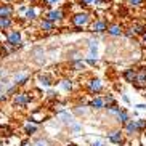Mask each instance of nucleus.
I'll return each mask as SVG.
<instances>
[{
  "label": "nucleus",
  "instance_id": "1",
  "mask_svg": "<svg viewBox=\"0 0 146 146\" xmlns=\"http://www.w3.org/2000/svg\"><path fill=\"white\" fill-rule=\"evenodd\" d=\"M138 88H143L146 87V68H141L137 72V77H135V82H133Z\"/></svg>",
  "mask_w": 146,
  "mask_h": 146
},
{
  "label": "nucleus",
  "instance_id": "2",
  "mask_svg": "<svg viewBox=\"0 0 146 146\" xmlns=\"http://www.w3.org/2000/svg\"><path fill=\"white\" fill-rule=\"evenodd\" d=\"M88 21H90V16H88L87 13H79V15H76V16L72 18L74 26H77V27L85 26V24H87Z\"/></svg>",
  "mask_w": 146,
  "mask_h": 146
},
{
  "label": "nucleus",
  "instance_id": "3",
  "mask_svg": "<svg viewBox=\"0 0 146 146\" xmlns=\"http://www.w3.org/2000/svg\"><path fill=\"white\" fill-rule=\"evenodd\" d=\"M7 40H8L10 45H13V47H18V43L21 42V34L18 32V31H11L8 35H7Z\"/></svg>",
  "mask_w": 146,
  "mask_h": 146
},
{
  "label": "nucleus",
  "instance_id": "4",
  "mask_svg": "<svg viewBox=\"0 0 146 146\" xmlns=\"http://www.w3.org/2000/svg\"><path fill=\"white\" fill-rule=\"evenodd\" d=\"M15 103L19 104V106H24V104L29 103V96L26 93H16L15 95Z\"/></svg>",
  "mask_w": 146,
  "mask_h": 146
},
{
  "label": "nucleus",
  "instance_id": "5",
  "mask_svg": "<svg viewBox=\"0 0 146 146\" xmlns=\"http://www.w3.org/2000/svg\"><path fill=\"white\" fill-rule=\"evenodd\" d=\"M108 140L111 143H117V145H119V143H122V133L120 132H111L108 135Z\"/></svg>",
  "mask_w": 146,
  "mask_h": 146
},
{
  "label": "nucleus",
  "instance_id": "6",
  "mask_svg": "<svg viewBox=\"0 0 146 146\" xmlns=\"http://www.w3.org/2000/svg\"><path fill=\"white\" fill-rule=\"evenodd\" d=\"M125 130L129 133H135V132H140L138 130V120H129L125 124Z\"/></svg>",
  "mask_w": 146,
  "mask_h": 146
},
{
  "label": "nucleus",
  "instance_id": "7",
  "mask_svg": "<svg viewBox=\"0 0 146 146\" xmlns=\"http://www.w3.org/2000/svg\"><path fill=\"white\" fill-rule=\"evenodd\" d=\"M63 18V11L61 10H53V11H50L48 13V16H47V19H50V21H58V19H61Z\"/></svg>",
  "mask_w": 146,
  "mask_h": 146
},
{
  "label": "nucleus",
  "instance_id": "8",
  "mask_svg": "<svg viewBox=\"0 0 146 146\" xmlns=\"http://www.w3.org/2000/svg\"><path fill=\"white\" fill-rule=\"evenodd\" d=\"M88 88H90V92H100L101 88H103V84H101V80H98V79H95V80L90 82V85H88Z\"/></svg>",
  "mask_w": 146,
  "mask_h": 146
},
{
  "label": "nucleus",
  "instance_id": "9",
  "mask_svg": "<svg viewBox=\"0 0 146 146\" xmlns=\"http://www.w3.org/2000/svg\"><path fill=\"white\" fill-rule=\"evenodd\" d=\"M104 104H106V103H104L103 98H95V100H92L90 108H93V109H103Z\"/></svg>",
  "mask_w": 146,
  "mask_h": 146
},
{
  "label": "nucleus",
  "instance_id": "10",
  "mask_svg": "<svg viewBox=\"0 0 146 146\" xmlns=\"http://www.w3.org/2000/svg\"><path fill=\"white\" fill-rule=\"evenodd\" d=\"M124 77L127 82H132L133 84V82H135V77H137V71H135V69H127L124 72Z\"/></svg>",
  "mask_w": 146,
  "mask_h": 146
},
{
  "label": "nucleus",
  "instance_id": "11",
  "mask_svg": "<svg viewBox=\"0 0 146 146\" xmlns=\"http://www.w3.org/2000/svg\"><path fill=\"white\" fill-rule=\"evenodd\" d=\"M92 29H93V32H104V31L108 29V26H106V23L104 21H96Z\"/></svg>",
  "mask_w": 146,
  "mask_h": 146
},
{
  "label": "nucleus",
  "instance_id": "12",
  "mask_svg": "<svg viewBox=\"0 0 146 146\" xmlns=\"http://www.w3.org/2000/svg\"><path fill=\"white\" fill-rule=\"evenodd\" d=\"M108 34H111V35H114V37H117V35L122 34V27L117 26V24H114V26L108 27Z\"/></svg>",
  "mask_w": 146,
  "mask_h": 146
},
{
  "label": "nucleus",
  "instance_id": "13",
  "mask_svg": "<svg viewBox=\"0 0 146 146\" xmlns=\"http://www.w3.org/2000/svg\"><path fill=\"white\" fill-rule=\"evenodd\" d=\"M11 7L10 5H3V7H0V16H10L11 15Z\"/></svg>",
  "mask_w": 146,
  "mask_h": 146
},
{
  "label": "nucleus",
  "instance_id": "14",
  "mask_svg": "<svg viewBox=\"0 0 146 146\" xmlns=\"http://www.w3.org/2000/svg\"><path fill=\"white\" fill-rule=\"evenodd\" d=\"M11 21H10L8 16H0V29H5V27H10Z\"/></svg>",
  "mask_w": 146,
  "mask_h": 146
},
{
  "label": "nucleus",
  "instance_id": "15",
  "mask_svg": "<svg viewBox=\"0 0 146 146\" xmlns=\"http://www.w3.org/2000/svg\"><path fill=\"white\" fill-rule=\"evenodd\" d=\"M117 119H119V122H120V124H127V122H129V114H127V112H125V111H120V114H119V116H117Z\"/></svg>",
  "mask_w": 146,
  "mask_h": 146
},
{
  "label": "nucleus",
  "instance_id": "16",
  "mask_svg": "<svg viewBox=\"0 0 146 146\" xmlns=\"http://www.w3.org/2000/svg\"><path fill=\"white\" fill-rule=\"evenodd\" d=\"M120 111H122V109H120V108H117V106H109V108H108V112H109L111 116H119Z\"/></svg>",
  "mask_w": 146,
  "mask_h": 146
},
{
  "label": "nucleus",
  "instance_id": "17",
  "mask_svg": "<svg viewBox=\"0 0 146 146\" xmlns=\"http://www.w3.org/2000/svg\"><path fill=\"white\" fill-rule=\"evenodd\" d=\"M42 29H43V31H52V29H53V21H50V19H45V21H42Z\"/></svg>",
  "mask_w": 146,
  "mask_h": 146
},
{
  "label": "nucleus",
  "instance_id": "18",
  "mask_svg": "<svg viewBox=\"0 0 146 146\" xmlns=\"http://www.w3.org/2000/svg\"><path fill=\"white\" fill-rule=\"evenodd\" d=\"M60 85H61V88H63V90H66V92H69L71 88H72V84H71L69 80H61Z\"/></svg>",
  "mask_w": 146,
  "mask_h": 146
},
{
  "label": "nucleus",
  "instance_id": "19",
  "mask_svg": "<svg viewBox=\"0 0 146 146\" xmlns=\"http://www.w3.org/2000/svg\"><path fill=\"white\" fill-rule=\"evenodd\" d=\"M39 80H40V84H42L43 87H48L50 84H52L50 77H47V76H40V77H39Z\"/></svg>",
  "mask_w": 146,
  "mask_h": 146
},
{
  "label": "nucleus",
  "instance_id": "20",
  "mask_svg": "<svg viewBox=\"0 0 146 146\" xmlns=\"http://www.w3.org/2000/svg\"><path fill=\"white\" fill-rule=\"evenodd\" d=\"M104 103L108 104V108H109V106H114L116 100H114V96H111V95H109V96H106V98H104Z\"/></svg>",
  "mask_w": 146,
  "mask_h": 146
},
{
  "label": "nucleus",
  "instance_id": "21",
  "mask_svg": "<svg viewBox=\"0 0 146 146\" xmlns=\"http://www.w3.org/2000/svg\"><path fill=\"white\" fill-rule=\"evenodd\" d=\"M35 130H37V127H35V125H31V124L26 125V132L29 133V135H31V133H35Z\"/></svg>",
  "mask_w": 146,
  "mask_h": 146
},
{
  "label": "nucleus",
  "instance_id": "22",
  "mask_svg": "<svg viewBox=\"0 0 146 146\" xmlns=\"http://www.w3.org/2000/svg\"><path fill=\"white\" fill-rule=\"evenodd\" d=\"M26 18H29V19H34V18H35V11H34L32 8H29V10L26 11Z\"/></svg>",
  "mask_w": 146,
  "mask_h": 146
},
{
  "label": "nucleus",
  "instance_id": "23",
  "mask_svg": "<svg viewBox=\"0 0 146 146\" xmlns=\"http://www.w3.org/2000/svg\"><path fill=\"white\" fill-rule=\"evenodd\" d=\"M27 79L26 74H21V76H16V84H23V82Z\"/></svg>",
  "mask_w": 146,
  "mask_h": 146
},
{
  "label": "nucleus",
  "instance_id": "24",
  "mask_svg": "<svg viewBox=\"0 0 146 146\" xmlns=\"http://www.w3.org/2000/svg\"><path fill=\"white\" fill-rule=\"evenodd\" d=\"M61 119H64V122H72V117L69 116L68 112H63L61 114Z\"/></svg>",
  "mask_w": 146,
  "mask_h": 146
},
{
  "label": "nucleus",
  "instance_id": "25",
  "mask_svg": "<svg viewBox=\"0 0 146 146\" xmlns=\"http://www.w3.org/2000/svg\"><path fill=\"white\" fill-rule=\"evenodd\" d=\"M34 146H48V143H47V140H37L34 143Z\"/></svg>",
  "mask_w": 146,
  "mask_h": 146
},
{
  "label": "nucleus",
  "instance_id": "26",
  "mask_svg": "<svg viewBox=\"0 0 146 146\" xmlns=\"http://www.w3.org/2000/svg\"><path fill=\"white\" fill-rule=\"evenodd\" d=\"M100 0H82V3L84 5H90V3H98Z\"/></svg>",
  "mask_w": 146,
  "mask_h": 146
},
{
  "label": "nucleus",
  "instance_id": "27",
  "mask_svg": "<svg viewBox=\"0 0 146 146\" xmlns=\"http://www.w3.org/2000/svg\"><path fill=\"white\" fill-rule=\"evenodd\" d=\"M135 32H137V34H145V29H143L141 26H135Z\"/></svg>",
  "mask_w": 146,
  "mask_h": 146
},
{
  "label": "nucleus",
  "instance_id": "28",
  "mask_svg": "<svg viewBox=\"0 0 146 146\" xmlns=\"http://www.w3.org/2000/svg\"><path fill=\"white\" fill-rule=\"evenodd\" d=\"M129 3L130 5H140L141 3V0H129Z\"/></svg>",
  "mask_w": 146,
  "mask_h": 146
},
{
  "label": "nucleus",
  "instance_id": "29",
  "mask_svg": "<svg viewBox=\"0 0 146 146\" xmlns=\"http://www.w3.org/2000/svg\"><path fill=\"white\" fill-rule=\"evenodd\" d=\"M137 108H138V109H146L145 104H137Z\"/></svg>",
  "mask_w": 146,
  "mask_h": 146
},
{
  "label": "nucleus",
  "instance_id": "30",
  "mask_svg": "<svg viewBox=\"0 0 146 146\" xmlns=\"http://www.w3.org/2000/svg\"><path fill=\"white\" fill-rule=\"evenodd\" d=\"M48 3H56V2H60V0H47Z\"/></svg>",
  "mask_w": 146,
  "mask_h": 146
},
{
  "label": "nucleus",
  "instance_id": "31",
  "mask_svg": "<svg viewBox=\"0 0 146 146\" xmlns=\"http://www.w3.org/2000/svg\"><path fill=\"white\" fill-rule=\"evenodd\" d=\"M143 42L146 43V32H145V34H143Z\"/></svg>",
  "mask_w": 146,
  "mask_h": 146
},
{
  "label": "nucleus",
  "instance_id": "32",
  "mask_svg": "<svg viewBox=\"0 0 146 146\" xmlns=\"http://www.w3.org/2000/svg\"><path fill=\"white\" fill-rule=\"evenodd\" d=\"M93 146H103L101 143H93Z\"/></svg>",
  "mask_w": 146,
  "mask_h": 146
},
{
  "label": "nucleus",
  "instance_id": "33",
  "mask_svg": "<svg viewBox=\"0 0 146 146\" xmlns=\"http://www.w3.org/2000/svg\"><path fill=\"white\" fill-rule=\"evenodd\" d=\"M68 146H74V145H68Z\"/></svg>",
  "mask_w": 146,
  "mask_h": 146
},
{
  "label": "nucleus",
  "instance_id": "34",
  "mask_svg": "<svg viewBox=\"0 0 146 146\" xmlns=\"http://www.w3.org/2000/svg\"><path fill=\"white\" fill-rule=\"evenodd\" d=\"M145 96H146V95H145Z\"/></svg>",
  "mask_w": 146,
  "mask_h": 146
}]
</instances>
